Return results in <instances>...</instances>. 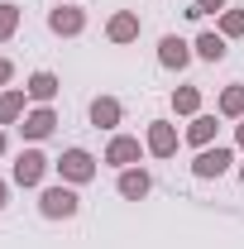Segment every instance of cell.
<instances>
[{"label": "cell", "instance_id": "26", "mask_svg": "<svg viewBox=\"0 0 244 249\" xmlns=\"http://www.w3.org/2000/svg\"><path fill=\"white\" fill-rule=\"evenodd\" d=\"M53 5H77V0H53Z\"/></svg>", "mask_w": 244, "mask_h": 249}, {"label": "cell", "instance_id": "12", "mask_svg": "<svg viewBox=\"0 0 244 249\" xmlns=\"http://www.w3.org/2000/svg\"><path fill=\"white\" fill-rule=\"evenodd\" d=\"M115 192H120L124 201H144L153 192V178L144 173V168H120V182H115Z\"/></svg>", "mask_w": 244, "mask_h": 249}, {"label": "cell", "instance_id": "21", "mask_svg": "<svg viewBox=\"0 0 244 249\" xmlns=\"http://www.w3.org/2000/svg\"><path fill=\"white\" fill-rule=\"evenodd\" d=\"M192 5H196V10H201V15H220V10H225V5H230V0H192Z\"/></svg>", "mask_w": 244, "mask_h": 249}, {"label": "cell", "instance_id": "20", "mask_svg": "<svg viewBox=\"0 0 244 249\" xmlns=\"http://www.w3.org/2000/svg\"><path fill=\"white\" fill-rule=\"evenodd\" d=\"M220 34L225 38H244V10H220Z\"/></svg>", "mask_w": 244, "mask_h": 249}, {"label": "cell", "instance_id": "14", "mask_svg": "<svg viewBox=\"0 0 244 249\" xmlns=\"http://www.w3.org/2000/svg\"><path fill=\"white\" fill-rule=\"evenodd\" d=\"M192 53H196L201 62H225V53H230V38H225L220 29H211V34H196Z\"/></svg>", "mask_w": 244, "mask_h": 249}, {"label": "cell", "instance_id": "7", "mask_svg": "<svg viewBox=\"0 0 244 249\" xmlns=\"http://www.w3.org/2000/svg\"><path fill=\"white\" fill-rule=\"evenodd\" d=\"M149 154L134 134H110V144H105V163L110 168H139V158Z\"/></svg>", "mask_w": 244, "mask_h": 249}, {"label": "cell", "instance_id": "10", "mask_svg": "<svg viewBox=\"0 0 244 249\" xmlns=\"http://www.w3.org/2000/svg\"><path fill=\"white\" fill-rule=\"evenodd\" d=\"M139 29H144V24H139V15H134V10H115V15H110V24H105V38H110L115 48H124V43H134V38H139Z\"/></svg>", "mask_w": 244, "mask_h": 249}, {"label": "cell", "instance_id": "25", "mask_svg": "<svg viewBox=\"0 0 244 249\" xmlns=\"http://www.w3.org/2000/svg\"><path fill=\"white\" fill-rule=\"evenodd\" d=\"M0 158H5V129H0Z\"/></svg>", "mask_w": 244, "mask_h": 249}, {"label": "cell", "instance_id": "5", "mask_svg": "<svg viewBox=\"0 0 244 249\" xmlns=\"http://www.w3.org/2000/svg\"><path fill=\"white\" fill-rule=\"evenodd\" d=\"M177 144H182V134H177L173 120H149V129H144V149H149L153 158H173Z\"/></svg>", "mask_w": 244, "mask_h": 249}, {"label": "cell", "instance_id": "17", "mask_svg": "<svg viewBox=\"0 0 244 249\" xmlns=\"http://www.w3.org/2000/svg\"><path fill=\"white\" fill-rule=\"evenodd\" d=\"M215 115H225V120H244V87H240V82L220 91V101H215Z\"/></svg>", "mask_w": 244, "mask_h": 249}, {"label": "cell", "instance_id": "22", "mask_svg": "<svg viewBox=\"0 0 244 249\" xmlns=\"http://www.w3.org/2000/svg\"><path fill=\"white\" fill-rule=\"evenodd\" d=\"M10 82H15V62H10V58H0V91H5Z\"/></svg>", "mask_w": 244, "mask_h": 249}, {"label": "cell", "instance_id": "15", "mask_svg": "<svg viewBox=\"0 0 244 249\" xmlns=\"http://www.w3.org/2000/svg\"><path fill=\"white\" fill-rule=\"evenodd\" d=\"M24 106H29V91L24 87H5L0 91V124H19L24 120Z\"/></svg>", "mask_w": 244, "mask_h": 249}, {"label": "cell", "instance_id": "23", "mask_svg": "<svg viewBox=\"0 0 244 249\" xmlns=\"http://www.w3.org/2000/svg\"><path fill=\"white\" fill-rule=\"evenodd\" d=\"M5 201H10V182L0 178V211H5Z\"/></svg>", "mask_w": 244, "mask_h": 249}, {"label": "cell", "instance_id": "11", "mask_svg": "<svg viewBox=\"0 0 244 249\" xmlns=\"http://www.w3.org/2000/svg\"><path fill=\"white\" fill-rule=\"evenodd\" d=\"M215 129H220V124H215V115H206V110H201V115H192V120H187L182 139L201 154V149H211V144H215Z\"/></svg>", "mask_w": 244, "mask_h": 249}, {"label": "cell", "instance_id": "16", "mask_svg": "<svg viewBox=\"0 0 244 249\" xmlns=\"http://www.w3.org/2000/svg\"><path fill=\"white\" fill-rule=\"evenodd\" d=\"M120 120H124V106L115 101V96H96L91 101V124L96 129H115Z\"/></svg>", "mask_w": 244, "mask_h": 249}, {"label": "cell", "instance_id": "8", "mask_svg": "<svg viewBox=\"0 0 244 249\" xmlns=\"http://www.w3.org/2000/svg\"><path fill=\"white\" fill-rule=\"evenodd\" d=\"M82 29H87V10H77V5H53V10H48V34L77 38Z\"/></svg>", "mask_w": 244, "mask_h": 249}, {"label": "cell", "instance_id": "27", "mask_svg": "<svg viewBox=\"0 0 244 249\" xmlns=\"http://www.w3.org/2000/svg\"><path fill=\"white\" fill-rule=\"evenodd\" d=\"M240 182H244V163H240Z\"/></svg>", "mask_w": 244, "mask_h": 249}, {"label": "cell", "instance_id": "6", "mask_svg": "<svg viewBox=\"0 0 244 249\" xmlns=\"http://www.w3.org/2000/svg\"><path fill=\"white\" fill-rule=\"evenodd\" d=\"M53 129H58V110L53 106H34V110H24V120H19V134L29 144H43Z\"/></svg>", "mask_w": 244, "mask_h": 249}, {"label": "cell", "instance_id": "1", "mask_svg": "<svg viewBox=\"0 0 244 249\" xmlns=\"http://www.w3.org/2000/svg\"><path fill=\"white\" fill-rule=\"evenodd\" d=\"M77 206H82V196H77V187H67V182H53V187L38 192V211L48 220H72Z\"/></svg>", "mask_w": 244, "mask_h": 249}, {"label": "cell", "instance_id": "9", "mask_svg": "<svg viewBox=\"0 0 244 249\" xmlns=\"http://www.w3.org/2000/svg\"><path fill=\"white\" fill-rule=\"evenodd\" d=\"M192 58H196V53H192L187 38H177V34H163V38H158V62H163L168 72H182Z\"/></svg>", "mask_w": 244, "mask_h": 249}, {"label": "cell", "instance_id": "2", "mask_svg": "<svg viewBox=\"0 0 244 249\" xmlns=\"http://www.w3.org/2000/svg\"><path fill=\"white\" fill-rule=\"evenodd\" d=\"M48 168H53V158L43 154V149H24V154L15 158V168H10V182L15 187H38L48 178Z\"/></svg>", "mask_w": 244, "mask_h": 249}, {"label": "cell", "instance_id": "4", "mask_svg": "<svg viewBox=\"0 0 244 249\" xmlns=\"http://www.w3.org/2000/svg\"><path fill=\"white\" fill-rule=\"evenodd\" d=\"M230 163H235V149H225V144H211V149H201V154L192 158V178H201V182H211V178H225V173H230Z\"/></svg>", "mask_w": 244, "mask_h": 249}, {"label": "cell", "instance_id": "18", "mask_svg": "<svg viewBox=\"0 0 244 249\" xmlns=\"http://www.w3.org/2000/svg\"><path fill=\"white\" fill-rule=\"evenodd\" d=\"M173 110L187 115V120L201 115V87H177V91H173Z\"/></svg>", "mask_w": 244, "mask_h": 249}, {"label": "cell", "instance_id": "3", "mask_svg": "<svg viewBox=\"0 0 244 249\" xmlns=\"http://www.w3.org/2000/svg\"><path fill=\"white\" fill-rule=\"evenodd\" d=\"M53 168H58V178L67 187H82V182H91V178H96V158L87 154V149H62V158L53 163Z\"/></svg>", "mask_w": 244, "mask_h": 249}, {"label": "cell", "instance_id": "19", "mask_svg": "<svg viewBox=\"0 0 244 249\" xmlns=\"http://www.w3.org/2000/svg\"><path fill=\"white\" fill-rule=\"evenodd\" d=\"M19 34V5L15 0H0V43H10Z\"/></svg>", "mask_w": 244, "mask_h": 249}, {"label": "cell", "instance_id": "13", "mask_svg": "<svg viewBox=\"0 0 244 249\" xmlns=\"http://www.w3.org/2000/svg\"><path fill=\"white\" fill-rule=\"evenodd\" d=\"M24 91H29L34 106H53L58 91H62V82H58V72H34L29 82H24Z\"/></svg>", "mask_w": 244, "mask_h": 249}, {"label": "cell", "instance_id": "24", "mask_svg": "<svg viewBox=\"0 0 244 249\" xmlns=\"http://www.w3.org/2000/svg\"><path fill=\"white\" fill-rule=\"evenodd\" d=\"M235 144H240V149H244V120L235 124Z\"/></svg>", "mask_w": 244, "mask_h": 249}]
</instances>
